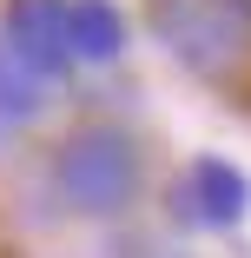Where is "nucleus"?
Here are the masks:
<instances>
[{
	"label": "nucleus",
	"instance_id": "obj_1",
	"mask_svg": "<svg viewBox=\"0 0 251 258\" xmlns=\"http://www.w3.org/2000/svg\"><path fill=\"white\" fill-rule=\"evenodd\" d=\"M152 33L198 80H231L251 60V0H152Z\"/></svg>",
	"mask_w": 251,
	"mask_h": 258
},
{
	"label": "nucleus",
	"instance_id": "obj_2",
	"mask_svg": "<svg viewBox=\"0 0 251 258\" xmlns=\"http://www.w3.org/2000/svg\"><path fill=\"white\" fill-rule=\"evenodd\" d=\"M53 185L66 192L73 212H93V219H106L119 212V205L139 192V152L126 133H73L60 146V166H53Z\"/></svg>",
	"mask_w": 251,
	"mask_h": 258
},
{
	"label": "nucleus",
	"instance_id": "obj_3",
	"mask_svg": "<svg viewBox=\"0 0 251 258\" xmlns=\"http://www.w3.org/2000/svg\"><path fill=\"white\" fill-rule=\"evenodd\" d=\"M14 46V53L33 67V73H66V0H7V33H0Z\"/></svg>",
	"mask_w": 251,
	"mask_h": 258
},
{
	"label": "nucleus",
	"instance_id": "obj_4",
	"mask_svg": "<svg viewBox=\"0 0 251 258\" xmlns=\"http://www.w3.org/2000/svg\"><path fill=\"white\" fill-rule=\"evenodd\" d=\"M244 205H251V185H244V172L225 166V159H198V166L185 172V185H179V212H185L192 225H212V232L238 225Z\"/></svg>",
	"mask_w": 251,
	"mask_h": 258
},
{
	"label": "nucleus",
	"instance_id": "obj_5",
	"mask_svg": "<svg viewBox=\"0 0 251 258\" xmlns=\"http://www.w3.org/2000/svg\"><path fill=\"white\" fill-rule=\"evenodd\" d=\"M126 46V20L106 0H73L66 7V53L73 60H119Z\"/></svg>",
	"mask_w": 251,
	"mask_h": 258
},
{
	"label": "nucleus",
	"instance_id": "obj_6",
	"mask_svg": "<svg viewBox=\"0 0 251 258\" xmlns=\"http://www.w3.org/2000/svg\"><path fill=\"white\" fill-rule=\"evenodd\" d=\"M40 80H46V73H33V67L14 53V46L0 40V119H33V113H40V99H46Z\"/></svg>",
	"mask_w": 251,
	"mask_h": 258
}]
</instances>
